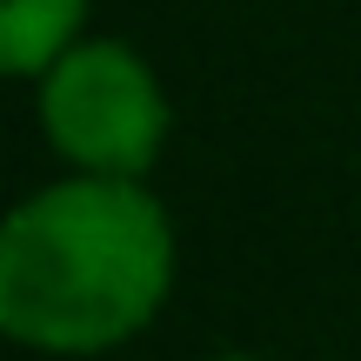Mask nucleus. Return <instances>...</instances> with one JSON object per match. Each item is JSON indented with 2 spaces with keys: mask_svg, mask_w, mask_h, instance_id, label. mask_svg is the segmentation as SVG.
<instances>
[{
  "mask_svg": "<svg viewBox=\"0 0 361 361\" xmlns=\"http://www.w3.org/2000/svg\"><path fill=\"white\" fill-rule=\"evenodd\" d=\"M174 295V221L147 180L67 174L0 228V335L34 355H107Z\"/></svg>",
  "mask_w": 361,
  "mask_h": 361,
  "instance_id": "1",
  "label": "nucleus"
},
{
  "mask_svg": "<svg viewBox=\"0 0 361 361\" xmlns=\"http://www.w3.org/2000/svg\"><path fill=\"white\" fill-rule=\"evenodd\" d=\"M34 121L67 168L147 180L168 147V87L141 47L114 34H80L34 80Z\"/></svg>",
  "mask_w": 361,
  "mask_h": 361,
  "instance_id": "2",
  "label": "nucleus"
},
{
  "mask_svg": "<svg viewBox=\"0 0 361 361\" xmlns=\"http://www.w3.org/2000/svg\"><path fill=\"white\" fill-rule=\"evenodd\" d=\"M87 27V0H0V67L40 80Z\"/></svg>",
  "mask_w": 361,
  "mask_h": 361,
  "instance_id": "3",
  "label": "nucleus"
},
{
  "mask_svg": "<svg viewBox=\"0 0 361 361\" xmlns=\"http://www.w3.org/2000/svg\"><path fill=\"white\" fill-rule=\"evenodd\" d=\"M207 361H261V355H207Z\"/></svg>",
  "mask_w": 361,
  "mask_h": 361,
  "instance_id": "4",
  "label": "nucleus"
}]
</instances>
